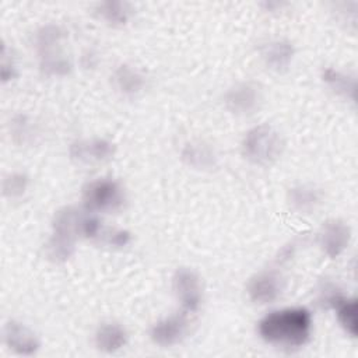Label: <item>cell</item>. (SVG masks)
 <instances>
[{
    "mask_svg": "<svg viewBox=\"0 0 358 358\" xmlns=\"http://www.w3.org/2000/svg\"><path fill=\"white\" fill-rule=\"evenodd\" d=\"M62 32L55 25H48L41 29L38 34V49L41 53V66L46 73L50 74H66L70 63L64 55L56 49V46L60 43Z\"/></svg>",
    "mask_w": 358,
    "mask_h": 358,
    "instance_id": "obj_5",
    "label": "cell"
},
{
    "mask_svg": "<svg viewBox=\"0 0 358 358\" xmlns=\"http://www.w3.org/2000/svg\"><path fill=\"white\" fill-rule=\"evenodd\" d=\"M83 203L91 213L116 211L124 203V193L116 180L95 179L83 187Z\"/></svg>",
    "mask_w": 358,
    "mask_h": 358,
    "instance_id": "obj_4",
    "label": "cell"
},
{
    "mask_svg": "<svg viewBox=\"0 0 358 358\" xmlns=\"http://www.w3.org/2000/svg\"><path fill=\"white\" fill-rule=\"evenodd\" d=\"M320 203V192L310 185H299L289 190V204L299 213H309Z\"/></svg>",
    "mask_w": 358,
    "mask_h": 358,
    "instance_id": "obj_18",
    "label": "cell"
},
{
    "mask_svg": "<svg viewBox=\"0 0 358 358\" xmlns=\"http://www.w3.org/2000/svg\"><path fill=\"white\" fill-rule=\"evenodd\" d=\"M292 56H294V46L285 39L268 41L262 48V57L264 63L275 71L285 70L289 66Z\"/></svg>",
    "mask_w": 358,
    "mask_h": 358,
    "instance_id": "obj_13",
    "label": "cell"
},
{
    "mask_svg": "<svg viewBox=\"0 0 358 358\" xmlns=\"http://www.w3.org/2000/svg\"><path fill=\"white\" fill-rule=\"evenodd\" d=\"M323 81L329 85L330 90H333L337 95H341L347 99L354 101L355 99V78L350 74H345L337 69L326 67L322 73Z\"/></svg>",
    "mask_w": 358,
    "mask_h": 358,
    "instance_id": "obj_16",
    "label": "cell"
},
{
    "mask_svg": "<svg viewBox=\"0 0 358 358\" xmlns=\"http://www.w3.org/2000/svg\"><path fill=\"white\" fill-rule=\"evenodd\" d=\"M183 159L199 169L211 168L215 162V155L213 150L204 143H189L183 150Z\"/></svg>",
    "mask_w": 358,
    "mask_h": 358,
    "instance_id": "obj_19",
    "label": "cell"
},
{
    "mask_svg": "<svg viewBox=\"0 0 358 358\" xmlns=\"http://www.w3.org/2000/svg\"><path fill=\"white\" fill-rule=\"evenodd\" d=\"M248 294L257 303L274 302L281 294V280L273 271H262L250 278Z\"/></svg>",
    "mask_w": 358,
    "mask_h": 358,
    "instance_id": "obj_12",
    "label": "cell"
},
{
    "mask_svg": "<svg viewBox=\"0 0 358 358\" xmlns=\"http://www.w3.org/2000/svg\"><path fill=\"white\" fill-rule=\"evenodd\" d=\"M127 343V333L123 326L115 322L102 323L95 331V345L103 352H115Z\"/></svg>",
    "mask_w": 358,
    "mask_h": 358,
    "instance_id": "obj_14",
    "label": "cell"
},
{
    "mask_svg": "<svg viewBox=\"0 0 358 358\" xmlns=\"http://www.w3.org/2000/svg\"><path fill=\"white\" fill-rule=\"evenodd\" d=\"M241 147L243 157L249 162L268 166L281 157L284 141L281 134L273 126L263 123L245 134Z\"/></svg>",
    "mask_w": 358,
    "mask_h": 358,
    "instance_id": "obj_3",
    "label": "cell"
},
{
    "mask_svg": "<svg viewBox=\"0 0 358 358\" xmlns=\"http://www.w3.org/2000/svg\"><path fill=\"white\" fill-rule=\"evenodd\" d=\"M27 187V178L22 173H13L4 180V194L15 197L24 193Z\"/></svg>",
    "mask_w": 358,
    "mask_h": 358,
    "instance_id": "obj_22",
    "label": "cell"
},
{
    "mask_svg": "<svg viewBox=\"0 0 358 358\" xmlns=\"http://www.w3.org/2000/svg\"><path fill=\"white\" fill-rule=\"evenodd\" d=\"M96 241L103 242L110 246H126L130 241V234L123 229H116V228H106L102 227Z\"/></svg>",
    "mask_w": 358,
    "mask_h": 358,
    "instance_id": "obj_21",
    "label": "cell"
},
{
    "mask_svg": "<svg viewBox=\"0 0 358 358\" xmlns=\"http://www.w3.org/2000/svg\"><path fill=\"white\" fill-rule=\"evenodd\" d=\"M113 81L116 88L126 95H134L140 92L145 84L144 76L129 64H122L115 70Z\"/></svg>",
    "mask_w": 358,
    "mask_h": 358,
    "instance_id": "obj_15",
    "label": "cell"
},
{
    "mask_svg": "<svg viewBox=\"0 0 358 358\" xmlns=\"http://www.w3.org/2000/svg\"><path fill=\"white\" fill-rule=\"evenodd\" d=\"M187 330V313L171 315L157 322L150 331L151 340L162 347L178 344L186 334Z\"/></svg>",
    "mask_w": 358,
    "mask_h": 358,
    "instance_id": "obj_8",
    "label": "cell"
},
{
    "mask_svg": "<svg viewBox=\"0 0 358 358\" xmlns=\"http://www.w3.org/2000/svg\"><path fill=\"white\" fill-rule=\"evenodd\" d=\"M113 144L103 138L80 140L73 143L70 147L71 158L83 164L103 162L113 155Z\"/></svg>",
    "mask_w": 358,
    "mask_h": 358,
    "instance_id": "obj_11",
    "label": "cell"
},
{
    "mask_svg": "<svg viewBox=\"0 0 358 358\" xmlns=\"http://www.w3.org/2000/svg\"><path fill=\"white\" fill-rule=\"evenodd\" d=\"M336 309L337 319L343 329L351 336L357 337L358 334V324H357V299L354 298H344L340 295L331 305Z\"/></svg>",
    "mask_w": 358,
    "mask_h": 358,
    "instance_id": "obj_17",
    "label": "cell"
},
{
    "mask_svg": "<svg viewBox=\"0 0 358 358\" xmlns=\"http://www.w3.org/2000/svg\"><path fill=\"white\" fill-rule=\"evenodd\" d=\"M3 337L7 347L17 354L31 355L39 348V341L35 333L25 324L15 320H10L6 323Z\"/></svg>",
    "mask_w": 358,
    "mask_h": 358,
    "instance_id": "obj_10",
    "label": "cell"
},
{
    "mask_svg": "<svg viewBox=\"0 0 358 358\" xmlns=\"http://www.w3.org/2000/svg\"><path fill=\"white\" fill-rule=\"evenodd\" d=\"M172 287L186 313H194L200 308L203 299L201 282L192 268H178L172 278Z\"/></svg>",
    "mask_w": 358,
    "mask_h": 358,
    "instance_id": "obj_6",
    "label": "cell"
},
{
    "mask_svg": "<svg viewBox=\"0 0 358 358\" xmlns=\"http://www.w3.org/2000/svg\"><path fill=\"white\" fill-rule=\"evenodd\" d=\"M88 210L64 207L55 214L53 232L46 245L48 256L53 262H66L74 252V241L83 236Z\"/></svg>",
    "mask_w": 358,
    "mask_h": 358,
    "instance_id": "obj_2",
    "label": "cell"
},
{
    "mask_svg": "<svg viewBox=\"0 0 358 358\" xmlns=\"http://www.w3.org/2000/svg\"><path fill=\"white\" fill-rule=\"evenodd\" d=\"M98 14L112 25H123L131 15V8L124 1H102L98 4Z\"/></svg>",
    "mask_w": 358,
    "mask_h": 358,
    "instance_id": "obj_20",
    "label": "cell"
},
{
    "mask_svg": "<svg viewBox=\"0 0 358 358\" xmlns=\"http://www.w3.org/2000/svg\"><path fill=\"white\" fill-rule=\"evenodd\" d=\"M227 108L236 115H248L257 109L260 91L253 83H239L225 94Z\"/></svg>",
    "mask_w": 358,
    "mask_h": 358,
    "instance_id": "obj_9",
    "label": "cell"
},
{
    "mask_svg": "<svg viewBox=\"0 0 358 358\" xmlns=\"http://www.w3.org/2000/svg\"><path fill=\"white\" fill-rule=\"evenodd\" d=\"M351 239L350 227L341 220H329L322 225L319 232V246L324 255L334 259L338 257Z\"/></svg>",
    "mask_w": 358,
    "mask_h": 358,
    "instance_id": "obj_7",
    "label": "cell"
},
{
    "mask_svg": "<svg viewBox=\"0 0 358 358\" xmlns=\"http://www.w3.org/2000/svg\"><path fill=\"white\" fill-rule=\"evenodd\" d=\"M312 331V315L306 308H284L270 312L259 322L260 337L274 345L301 347Z\"/></svg>",
    "mask_w": 358,
    "mask_h": 358,
    "instance_id": "obj_1",
    "label": "cell"
}]
</instances>
